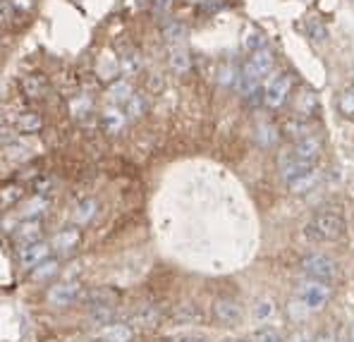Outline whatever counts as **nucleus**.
Instances as JSON below:
<instances>
[{
    "mask_svg": "<svg viewBox=\"0 0 354 342\" xmlns=\"http://www.w3.org/2000/svg\"><path fill=\"white\" fill-rule=\"evenodd\" d=\"M177 342H206V340L199 338V335H185V338H180Z\"/></svg>",
    "mask_w": 354,
    "mask_h": 342,
    "instance_id": "37",
    "label": "nucleus"
},
{
    "mask_svg": "<svg viewBox=\"0 0 354 342\" xmlns=\"http://www.w3.org/2000/svg\"><path fill=\"white\" fill-rule=\"evenodd\" d=\"M58 271H60V263L55 261V258H46L39 266L31 268V280H48V278L58 276Z\"/></svg>",
    "mask_w": 354,
    "mask_h": 342,
    "instance_id": "25",
    "label": "nucleus"
},
{
    "mask_svg": "<svg viewBox=\"0 0 354 342\" xmlns=\"http://www.w3.org/2000/svg\"><path fill=\"white\" fill-rule=\"evenodd\" d=\"M330 297H333L330 285L321 283V280L309 278L306 283H301V287H299V302L309 311H321L330 302Z\"/></svg>",
    "mask_w": 354,
    "mask_h": 342,
    "instance_id": "5",
    "label": "nucleus"
},
{
    "mask_svg": "<svg viewBox=\"0 0 354 342\" xmlns=\"http://www.w3.org/2000/svg\"><path fill=\"white\" fill-rule=\"evenodd\" d=\"M98 213V201L96 199H82L75 204V209H72V222H75L77 227L82 225H88V222L96 218Z\"/></svg>",
    "mask_w": 354,
    "mask_h": 342,
    "instance_id": "16",
    "label": "nucleus"
},
{
    "mask_svg": "<svg viewBox=\"0 0 354 342\" xmlns=\"http://www.w3.org/2000/svg\"><path fill=\"white\" fill-rule=\"evenodd\" d=\"M50 242L46 240H39V242H31V245H22L17 251V258L19 263H22L24 268H34L39 266L41 261H46V258H50Z\"/></svg>",
    "mask_w": 354,
    "mask_h": 342,
    "instance_id": "7",
    "label": "nucleus"
},
{
    "mask_svg": "<svg viewBox=\"0 0 354 342\" xmlns=\"http://www.w3.org/2000/svg\"><path fill=\"white\" fill-rule=\"evenodd\" d=\"M70 111H72V115H75V120L86 122L88 117L93 115V101L86 93H80V96L70 101Z\"/></svg>",
    "mask_w": 354,
    "mask_h": 342,
    "instance_id": "22",
    "label": "nucleus"
},
{
    "mask_svg": "<svg viewBox=\"0 0 354 342\" xmlns=\"http://www.w3.org/2000/svg\"><path fill=\"white\" fill-rule=\"evenodd\" d=\"M147 111H149V101H147V96H144V93H137V91H134V93H132V98H129V101L124 103V115H127L129 120L147 115Z\"/></svg>",
    "mask_w": 354,
    "mask_h": 342,
    "instance_id": "23",
    "label": "nucleus"
},
{
    "mask_svg": "<svg viewBox=\"0 0 354 342\" xmlns=\"http://www.w3.org/2000/svg\"><path fill=\"white\" fill-rule=\"evenodd\" d=\"M80 240H82L80 227L77 225L65 227V230H60L58 235L50 240V249H53V251H60V254H67V251H72V249H77Z\"/></svg>",
    "mask_w": 354,
    "mask_h": 342,
    "instance_id": "13",
    "label": "nucleus"
},
{
    "mask_svg": "<svg viewBox=\"0 0 354 342\" xmlns=\"http://www.w3.org/2000/svg\"><path fill=\"white\" fill-rule=\"evenodd\" d=\"M321 151H324V139L316 137V134H309L304 139H297L292 142V149H290V155L295 160H301V163L316 165V160L321 158Z\"/></svg>",
    "mask_w": 354,
    "mask_h": 342,
    "instance_id": "6",
    "label": "nucleus"
},
{
    "mask_svg": "<svg viewBox=\"0 0 354 342\" xmlns=\"http://www.w3.org/2000/svg\"><path fill=\"white\" fill-rule=\"evenodd\" d=\"M118 65H120V72L124 75V79H129V77L142 70V55H139L137 48H129L127 53H122L118 58Z\"/></svg>",
    "mask_w": 354,
    "mask_h": 342,
    "instance_id": "20",
    "label": "nucleus"
},
{
    "mask_svg": "<svg viewBox=\"0 0 354 342\" xmlns=\"http://www.w3.org/2000/svg\"><path fill=\"white\" fill-rule=\"evenodd\" d=\"M213 314L221 323H227V325H235L239 319H242V307L232 299H218L213 304Z\"/></svg>",
    "mask_w": 354,
    "mask_h": 342,
    "instance_id": "15",
    "label": "nucleus"
},
{
    "mask_svg": "<svg viewBox=\"0 0 354 342\" xmlns=\"http://www.w3.org/2000/svg\"><path fill=\"white\" fill-rule=\"evenodd\" d=\"M124 122H127V115L120 111V106H108L106 111L101 113V124L108 134H118L120 129L124 127Z\"/></svg>",
    "mask_w": 354,
    "mask_h": 342,
    "instance_id": "18",
    "label": "nucleus"
},
{
    "mask_svg": "<svg viewBox=\"0 0 354 342\" xmlns=\"http://www.w3.org/2000/svg\"><path fill=\"white\" fill-rule=\"evenodd\" d=\"M292 86H295L292 75H288V72L273 75L263 86V106L270 108V111L283 108L290 101V96H292Z\"/></svg>",
    "mask_w": 354,
    "mask_h": 342,
    "instance_id": "2",
    "label": "nucleus"
},
{
    "mask_svg": "<svg viewBox=\"0 0 354 342\" xmlns=\"http://www.w3.org/2000/svg\"><path fill=\"white\" fill-rule=\"evenodd\" d=\"M158 321H160V311L153 307H147L132 316V323L142 325V328H153V325H158Z\"/></svg>",
    "mask_w": 354,
    "mask_h": 342,
    "instance_id": "27",
    "label": "nucleus"
},
{
    "mask_svg": "<svg viewBox=\"0 0 354 342\" xmlns=\"http://www.w3.org/2000/svg\"><path fill=\"white\" fill-rule=\"evenodd\" d=\"M5 17H8V3H5V0H0V22H3Z\"/></svg>",
    "mask_w": 354,
    "mask_h": 342,
    "instance_id": "38",
    "label": "nucleus"
},
{
    "mask_svg": "<svg viewBox=\"0 0 354 342\" xmlns=\"http://www.w3.org/2000/svg\"><path fill=\"white\" fill-rule=\"evenodd\" d=\"M134 93V86L129 79H115L111 86H108V101H111V106H124V103L132 98Z\"/></svg>",
    "mask_w": 354,
    "mask_h": 342,
    "instance_id": "17",
    "label": "nucleus"
},
{
    "mask_svg": "<svg viewBox=\"0 0 354 342\" xmlns=\"http://www.w3.org/2000/svg\"><path fill=\"white\" fill-rule=\"evenodd\" d=\"M283 134L288 139H292V142H297V139H304V137H309V134H314V127H311L309 120L290 117V120L283 124Z\"/></svg>",
    "mask_w": 354,
    "mask_h": 342,
    "instance_id": "19",
    "label": "nucleus"
},
{
    "mask_svg": "<svg viewBox=\"0 0 354 342\" xmlns=\"http://www.w3.org/2000/svg\"><path fill=\"white\" fill-rule=\"evenodd\" d=\"M345 232H347L345 218L340 213H330V211L316 213L304 225V235H306V240H311V242H335V240H342Z\"/></svg>",
    "mask_w": 354,
    "mask_h": 342,
    "instance_id": "1",
    "label": "nucleus"
},
{
    "mask_svg": "<svg viewBox=\"0 0 354 342\" xmlns=\"http://www.w3.org/2000/svg\"><path fill=\"white\" fill-rule=\"evenodd\" d=\"M249 342H285L283 338H280L275 330H270V328H261V330H257V333L249 338Z\"/></svg>",
    "mask_w": 354,
    "mask_h": 342,
    "instance_id": "31",
    "label": "nucleus"
},
{
    "mask_svg": "<svg viewBox=\"0 0 354 342\" xmlns=\"http://www.w3.org/2000/svg\"><path fill=\"white\" fill-rule=\"evenodd\" d=\"M350 194H352V199H354V180H352V184H350Z\"/></svg>",
    "mask_w": 354,
    "mask_h": 342,
    "instance_id": "39",
    "label": "nucleus"
},
{
    "mask_svg": "<svg viewBox=\"0 0 354 342\" xmlns=\"http://www.w3.org/2000/svg\"><path fill=\"white\" fill-rule=\"evenodd\" d=\"M319 182V170H309L306 175H301V178H297L292 180V182H288L290 184V189L295 191V194H304V191H311L314 189V184Z\"/></svg>",
    "mask_w": 354,
    "mask_h": 342,
    "instance_id": "26",
    "label": "nucleus"
},
{
    "mask_svg": "<svg viewBox=\"0 0 354 342\" xmlns=\"http://www.w3.org/2000/svg\"><path fill=\"white\" fill-rule=\"evenodd\" d=\"M5 122L17 134H39L44 129V117L29 108H10L5 111Z\"/></svg>",
    "mask_w": 354,
    "mask_h": 342,
    "instance_id": "3",
    "label": "nucleus"
},
{
    "mask_svg": "<svg viewBox=\"0 0 354 342\" xmlns=\"http://www.w3.org/2000/svg\"><path fill=\"white\" fill-rule=\"evenodd\" d=\"M22 199V187L19 184H10L0 191V206H15Z\"/></svg>",
    "mask_w": 354,
    "mask_h": 342,
    "instance_id": "30",
    "label": "nucleus"
},
{
    "mask_svg": "<svg viewBox=\"0 0 354 342\" xmlns=\"http://www.w3.org/2000/svg\"><path fill=\"white\" fill-rule=\"evenodd\" d=\"M290 342H314V338H311L306 330H299V333H295L292 338H290Z\"/></svg>",
    "mask_w": 354,
    "mask_h": 342,
    "instance_id": "36",
    "label": "nucleus"
},
{
    "mask_svg": "<svg viewBox=\"0 0 354 342\" xmlns=\"http://www.w3.org/2000/svg\"><path fill=\"white\" fill-rule=\"evenodd\" d=\"M306 34L314 41H326L328 39V29L319 17H309L306 19Z\"/></svg>",
    "mask_w": 354,
    "mask_h": 342,
    "instance_id": "29",
    "label": "nucleus"
},
{
    "mask_svg": "<svg viewBox=\"0 0 354 342\" xmlns=\"http://www.w3.org/2000/svg\"><path fill=\"white\" fill-rule=\"evenodd\" d=\"M82 297V285L75 283V280H65V283H58L55 287L48 289V302L58 304V307H67V304L77 302Z\"/></svg>",
    "mask_w": 354,
    "mask_h": 342,
    "instance_id": "8",
    "label": "nucleus"
},
{
    "mask_svg": "<svg viewBox=\"0 0 354 342\" xmlns=\"http://www.w3.org/2000/svg\"><path fill=\"white\" fill-rule=\"evenodd\" d=\"M352 227H354V220H352Z\"/></svg>",
    "mask_w": 354,
    "mask_h": 342,
    "instance_id": "41",
    "label": "nucleus"
},
{
    "mask_svg": "<svg viewBox=\"0 0 354 342\" xmlns=\"http://www.w3.org/2000/svg\"><path fill=\"white\" fill-rule=\"evenodd\" d=\"M337 111L345 117H354V86H347L337 98Z\"/></svg>",
    "mask_w": 354,
    "mask_h": 342,
    "instance_id": "28",
    "label": "nucleus"
},
{
    "mask_svg": "<svg viewBox=\"0 0 354 342\" xmlns=\"http://www.w3.org/2000/svg\"><path fill=\"white\" fill-rule=\"evenodd\" d=\"M12 237L19 247L31 245V242H39L41 237H44V222H41L39 218H27V220H22L17 227H15Z\"/></svg>",
    "mask_w": 354,
    "mask_h": 342,
    "instance_id": "10",
    "label": "nucleus"
},
{
    "mask_svg": "<svg viewBox=\"0 0 354 342\" xmlns=\"http://www.w3.org/2000/svg\"><path fill=\"white\" fill-rule=\"evenodd\" d=\"M168 62H170V70H173L175 75H187V72L192 70V58L182 46H173V48H170Z\"/></svg>",
    "mask_w": 354,
    "mask_h": 342,
    "instance_id": "21",
    "label": "nucleus"
},
{
    "mask_svg": "<svg viewBox=\"0 0 354 342\" xmlns=\"http://www.w3.org/2000/svg\"><path fill=\"white\" fill-rule=\"evenodd\" d=\"M301 271L306 273V278L321 280V283H330L337 276V263L333 261L326 254H309V256L301 258Z\"/></svg>",
    "mask_w": 354,
    "mask_h": 342,
    "instance_id": "4",
    "label": "nucleus"
},
{
    "mask_svg": "<svg viewBox=\"0 0 354 342\" xmlns=\"http://www.w3.org/2000/svg\"><path fill=\"white\" fill-rule=\"evenodd\" d=\"M350 342H354V330H352V338H350Z\"/></svg>",
    "mask_w": 354,
    "mask_h": 342,
    "instance_id": "40",
    "label": "nucleus"
},
{
    "mask_svg": "<svg viewBox=\"0 0 354 342\" xmlns=\"http://www.w3.org/2000/svg\"><path fill=\"white\" fill-rule=\"evenodd\" d=\"M48 196H39L36 194L34 199L31 201H27V204L22 206V216H24V220H27V218H39V216H44L46 211H48Z\"/></svg>",
    "mask_w": 354,
    "mask_h": 342,
    "instance_id": "24",
    "label": "nucleus"
},
{
    "mask_svg": "<svg viewBox=\"0 0 354 342\" xmlns=\"http://www.w3.org/2000/svg\"><path fill=\"white\" fill-rule=\"evenodd\" d=\"M82 299H84V302L93 311H98V309H115V304L120 302V292H118V289H113V287H93V289H88V292Z\"/></svg>",
    "mask_w": 354,
    "mask_h": 342,
    "instance_id": "9",
    "label": "nucleus"
},
{
    "mask_svg": "<svg viewBox=\"0 0 354 342\" xmlns=\"http://www.w3.org/2000/svg\"><path fill=\"white\" fill-rule=\"evenodd\" d=\"M319 108V98L311 89H299L295 96V115L292 117H301V120H311Z\"/></svg>",
    "mask_w": 354,
    "mask_h": 342,
    "instance_id": "12",
    "label": "nucleus"
},
{
    "mask_svg": "<svg viewBox=\"0 0 354 342\" xmlns=\"http://www.w3.org/2000/svg\"><path fill=\"white\" fill-rule=\"evenodd\" d=\"M80 342H82V340H80Z\"/></svg>",
    "mask_w": 354,
    "mask_h": 342,
    "instance_id": "42",
    "label": "nucleus"
},
{
    "mask_svg": "<svg viewBox=\"0 0 354 342\" xmlns=\"http://www.w3.org/2000/svg\"><path fill=\"white\" fill-rule=\"evenodd\" d=\"M259 307H261V309H257V316H259V319H266V316L273 314V304H270V302H261Z\"/></svg>",
    "mask_w": 354,
    "mask_h": 342,
    "instance_id": "35",
    "label": "nucleus"
},
{
    "mask_svg": "<svg viewBox=\"0 0 354 342\" xmlns=\"http://www.w3.org/2000/svg\"><path fill=\"white\" fill-rule=\"evenodd\" d=\"M163 34L168 41H180V39H185V27H182L180 22H170V24H165Z\"/></svg>",
    "mask_w": 354,
    "mask_h": 342,
    "instance_id": "32",
    "label": "nucleus"
},
{
    "mask_svg": "<svg viewBox=\"0 0 354 342\" xmlns=\"http://www.w3.org/2000/svg\"><path fill=\"white\" fill-rule=\"evenodd\" d=\"M19 86H22L24 96L31 98V101H44V98H48V93H50V84H48V79H46L44 75L22 77Z\"/></svg>",
    "mask_w": 354,
    "mask_h": 342,
    "instance_id": "11",
    "label": "nucleus"
},
{
    "mask_svg": "<svg viewBox=\"0 0 354 342\" xmlns=\"http://www.w3.org/2000/svg\"><path fill=\"white\" fill-rule=\"evenodd\" d=\"M247 48L252 50V53H254V50H259V48H266L263 34H252V36H249V39H247Z\"/></svg>",
    "mask_w": 354,
    "mask_h": 342,
    "instance_id": "34",
    "label": "nucleus"
},
{
    "mask_svg": "<svg viewBox=\"0 0 354 342\" xmlns=\"http://www.w3.org/2000/svg\"><path fill=\"white\" fill-rule=\"evenodd\" d=\"M132 328H129L127 323H115V321H111V323H106L101 330L96 333L98 340L103 342H129L132 340Z\"/></svg>",
    "mask_w": 354,
    "mask_h": 342,
    "instance_id": "14",
    "label": "nucleus"
},
{
    "mask_svg": "<svg viewBox=\"0 0 354 342\" xmlns=\"http://www.w3.org/2000/svg\"><path fill=\"white\" fill-rule=\"evenodd\" d=\"M50 187H53V180H50V178H39L34 182V191L39 196H46V194H50Z\"/></svg>",
    "mask_w": 354,
    "mask_h": 342,
    "instance_id": "33",
    "label": "nucleus"
}]
</instances>
